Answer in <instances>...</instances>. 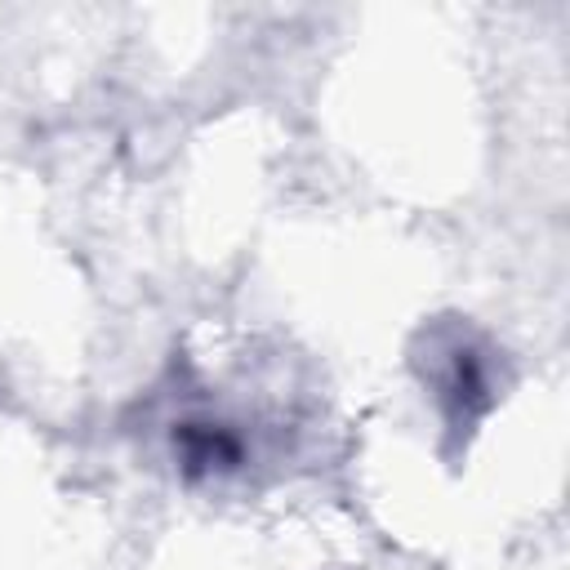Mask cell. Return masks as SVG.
I'll use <instances>...</instances> for the list:
<instances>
[{
  "label": "cell",
  "mask_w": 570,
  "mask_h": 570,
  "mask_svg": "<svg viewBox=\"0 0 570 570\" xmlns=\"http://www.w3.org/2000/svg\"><path fill=\"white\" fill-rule=\"evenodd\" d=\"M169 454L183 481H223L249 468V436L236 419L214 410H187L169 423Z\"/></svg>",
  "instance_id": "cell-2"
},
{
  "label": "cell",
  "mask_w": 570,
  "mask_h": 570,
  "mask_svg": "<svg viewBox=\"0 0 570 570\" xmlns=\"http://www.w3.org/2000/svg\"><path fill=\"white\" fill-rule=\"evenodd\" d=\"M410 361L450 441L463 445L499 401V352L468 321L450 316V321H432L419 330Z\"/></svg>",
  "instance_id": "cell-1"
}]
</instances>
